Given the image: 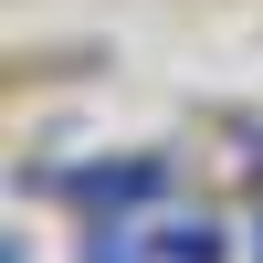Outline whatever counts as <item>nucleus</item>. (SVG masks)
Segmentation results:
<instances>
[{"mask_svg": "<svg viewBox=\"0 0 263 263\" xmlns=\"http://www.w3.org/2000/svg\"><path fill=\"white\" fill-rule=\"evenodd\" d=\"M168 179H179V168H168L158 147H137V158L63 168V179H42V190H63V200H74L84 221H137V211H158V200H168Z\"/></svg>", "mask_w": 263, "mask_h": 263, "instance_id": "nucleus-1", "label": "nucleus"}, {"mask_svg": "<svg viewBox=\"0 0 263 263\" xmlns=\"http://www.w3.org/2000/svg\"><path fill=\"white\" fill-rule=\"evenodd\" d=\"M147 263H221L211 221H147Z\"/></svg>", "mask_w": 263, "mask_h": 263, "instance_id": "nucleus-2", "label": "nucleus"}, {"mask_svg": "<svg viewBox=\"0 0 263 263\" xmlns=\"http://www.w3.org/2000/svg\"><path fill=\"white\" fill-rule=\"evenodd\" d=\"M253 263H263V232H253Z\"/></svg>", "mask_w": 263, "mask_h": 263, "instance_id": "nucleus-3", "label": "nucleus"}, {"mask_svg": "<svg viewBox=\"0 0 263 263\" xmlns=\"http://www.w3.org/2000/svg\"><path fill=\"white\" fill-rule=\"evenodd\" d=\"M11 263H21V253H11Z\"/></svg>", "mask_w": 263, "mask_h": 263, "instance_id": "nucleus-4", "label": "nucleus"}]
</instances>
